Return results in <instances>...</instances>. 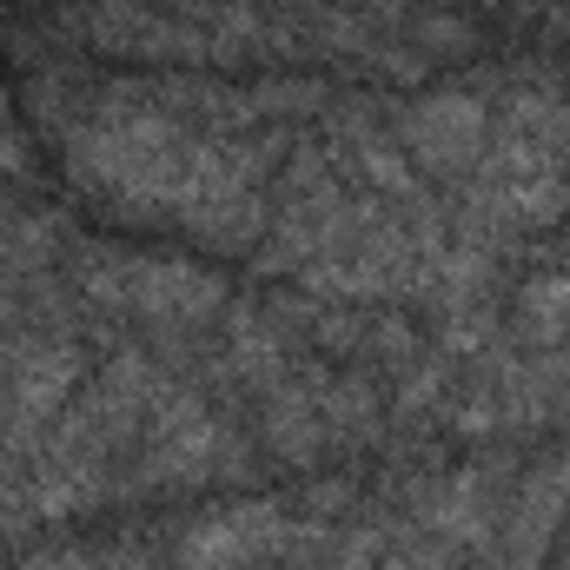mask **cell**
Instances as JSON below:
<instances>
[{"instance_id": "cell-6", "label": "cell", "mask_w": 570, "mask_h": 570, "mask_svg": "<svg viewBox=\"0 0 570 570\" xmlns=\"http://www.w3.org/2000/svg\"><path fill=\"white\" fill-rule=\"evenodd\" d=\"M27 570H146L134 551H47V558H33Z\"/></svg>"}, {"instance_id": "cell-7", "label": "cell", "mask_w": 570, "mask_h": 570, "mask_svg": "<svg viewBox=\"0 0 570 570\" xmlns=\"http://www.w3.org/2000/svg\"><path fill=\"white\" fill-rule=\"evenodd\" d=\"M392 570H451V564H431V558H405V564H392Z\"/></svg>"}, {"instance_id": "cell-4", "label": "cell", "mask_w": 570, "mask_h": 570, "mask_svg": "<svg viewBox=\"0 0 570 570\" xmlns=\"http://www.w3.org/2000/svg\"><path fill=\"white\" fill-rule=\"evenodd\" d=\"M518 325L538 345H570V259L558 273H538L518 292Z\"/></svg>"}, {"instance_id": "cell-3", "label": "cell", "mask_w": 570, "mask_h": 570, "mask_svg": "<svg viewBox=\"0 0 570 570\" xmlns=\"http://www.w3.org/2000/svg\"><path fill=\"white\" fill-rule=\"evenodd\" d=\"M285 538V518L273 504H233V511H213L199 518L186 538H179V558L193 570H239L266 551H279Z\"/></svg>"}, {"instance_id": "cell-2", "label": "cell", "mask_w": 570, "mask_h": 570, "mask_svg": "<svg viewBox=\"0 0 570 570\" xmlns=\"http://www.w3.org/2000/svg\"><path fill=\"white\" fill-rule=\"evenodd\" d=\"M399 146L425 166L431 179L464 186L491 146V107L478 94H425L399 114Z\"/></svg>"}, {"instance_id": "cell-5", "label": "cell", "mask_w": 570, "mask_h": 570, "mask_svg": "<svg viewBox=\"0 0 570 570\" xmlns=\"http://www.w3.org/2000/svg\"><path fill=\"white\" fill-rule=\"evenodd\" d=\"M0 173L7 179H27L33 173V146L20 134V114H13V94L0 87Z\"/></svg>"}, {"instance_id": "cell-1", "label": "cell", "mask_w": 570, "mask_h": 570, "mask_svg": "<svg viewBox=\"0 0 570 570\" xmlns=\"http://www.w3.org/2000/svg\"><path fill=\"white\" fill-rule=\"evenodd\" d=\"M80 285L146 325H199L206 312H219V279L186 266V259H153V253H114V246H87L80 253Z\"/></svg>"}]
</instances>
